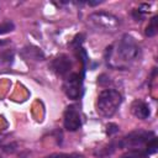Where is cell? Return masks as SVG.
Here are the masks:
<instances>
[{"instance_id": "obj_1", "label": "cell", "mask_w": 158, "mask_h": 158, "mask_svg": "<svg viewBox=\"0 0 158 158\" xmlns=\"http://www.w3.org/2000/svg\"><path fill=\"white\" fill-rule=\"evenodd\" d=\"M115 56L120 64L128 65L137 60L141 56V48L136 38L131 35H123L115 48Z\"/></svg>"}, {"instance_id": "obj_2", "label": "cell", "mask_w": 158, "mask_h": 158, "mask_svg": "<svg viewBox=\"0 0 158 158\" xmlns=\"http://www.w3.org/2000/svg\"><path fill=\"white\" fill-rule=\"evenodd\" d=\"M122 102L121 94L115 89H105L100 91L96 101V110L102 117H111Z\"/></svg>"}, {"instance_id": "obj_3", "label": "cell", "mask_w": 158, "mask_h": 158, "mask_svg": "<svg viewBox=\"0 0 158 158\" xmlns=\"http://www.w3.org/2000/svg\"><path fill=\"white\" fill-rule=\"evenodd\" d=\"M88 25L95 31L111 33L120 27V19L110 12L96 11L88 16Z\"/></svg>"}, {"instance_id": "obj_4", "label": "cell", "mask_w": 158, "mask_h": 158, "mask_svg": "<svg viewBox=\"0 0 158 158\" xmlns=\"http://www.w3.org/2000/svg\"><path fill=\"white\" fill-rule=\"evenodd\" d=\"M63 90L69 99H79L83 91V74L70 73L69 75H67L64 79Z\"/></svg>"}, {"instance_id": "obj_5", "label": "cell", "mask_w": 158, "mask_h": 158, "mask_svg": "<svg viewBox=\"0 0 158 158\" xmlns=\"http://www.w3.org/2000/svg\"><path fill=\"white\" fill-rule=\"evenodd\" d=\"M154 137V133L151 131H135L121 138V141L117 142L118 147L123 148H133L143 144L144 142H148L151 138Z\"/></svg>"}, {"instance_id": "obj_6", "label": "cell", "mask_w": 158, "mask_h": 158, "mask_svg": "<svg viewBox=\"0 0 158 158\" xmlns=\"http://www.w3.org/2000/svg\"><path fill=\"white\" fill-rule=\"evenodd\" d=\"M63 123L67 131H77L80 128L81 117H80V112L77 106L70 105L65 109L64 116H63Z\"/></svg>"}, {"instance_id": "obj_7", "label": "cell", "mask_w": 158, "mask_h": 158, "mask_svg": "<svg viewBox=\"0 0 158 158\" xmlns=\"http://www.w3.org/2000/svg\"><path fill=\"white\" fill-rule=\"evenodd\" d=\"M51 68L52 70L59 75V77H67L70 72V68H72V62L69 59L68 56L65 54H60L58 57H56L52 63H51Z\"/></svg>"}, {"instance_id": "obj_8", "label": "cell", "mask_w": 158, "mask_h": 158, "mask_svg": "<svg viewBox=\"0 0 158 158\" xmlns=\"http://www.w3.org/2000/svg\"><path fill=\"white\" fill-rule=\"evenodd\" d=\"M20 54L22 56L23 59L26 60H35V62H38V60H43L44 59V54L43 52L36 47V46H26L21 49Z\"/></svg>"}, {"instance_id": "obj_9", "label": "cell", "mask_w": 158, "mask_h": 158, "mask_svg": "<svg viewBox=\"0 0 158 158\" xmlns=\"http://www.w3.org/2000/svg\"><path fill=\"white\" fill-rule=\"evenodd\" d=\"M131 112L139 120H146L147 117H149L151 111H149V106L142 101V100H135L131 105Z\"/></svg>"}, {"instance_id": "obj_10", "label": "cell", "mask_w": 158, "mask_h": 158, "mask_svg": "<svg viewBox=\"0 0 158 158\" xmlns=\"http://www.w3.org/2000/svg\"><path fill=\"white\" fill-rule=\"evenodd\" d=\"M157 19H158L157 16H153L151 19V21H149V23H148V26L146 28V36L153 37V36L157 35V32H158V26H157V21L158 20Z\"/></svg>"}, {"instance_id": "obj_11", "label": "cell", "mask_w": 158, "mask_h": 158, "mask_svg": "<svg viewBox=\"0 0 158 158\" xmlns=\"http://www.w3.org/2000/svg\"><path fill=\"white\" fill-rule=\"evenodd\" d=\"M14 54L10 49L7 51H0V65L2 64H10L12 62Z\"/></svg>"}, {"instance_id": "obj_12", "label": "cell", "mask_w": 158, "mask_h": 158, "mask_svg": "<svg viewBox=\"0 0 158 158\" xmlns=\"http://www.w3.org/2000/svg\"><path fill=\"white\" fill-rule=\"evenodd\" d=\"M44 158H84V157L79 153H53L46 156Z\"/></svg>"}, {"instance_id": "obj_13", "label": "cell", "mask_w": 158, "mask_h": 158, "mask_svg": "<svg viewBox=\"0 0 158 158\" xmlns=\"http://www.w3.org/2000/svg\"><path fill=\"white\" fill-rule=\"evenodd\" d=\"M14 28H15V25L12 21H4L0 23V35L9 33V32L14 31Z\"/></svg>"}, {"instance_id": "obj_14", "label": "cell", "mask_w": 158, "mask_h": 158, "mask_svg": "<svg viewBox=\"0 0 158 158\" xmlns=\"http://www.w3.org/2000/svg\"><path fill=\"white\" fill-rule=\"evenodd\" d=\"M147 153L146 152H142L139 149H133V151H130L127 154L122 156V158H143Z\"/></svg>"}, {"instance_id": "obj_15", "label": "cell", "mask_w": 158, "mask_h": 158, "mask_svg": "<svg viewBox=\"0 0 158 158\" xmlns=\"http://www.w3.org/2000/svg\"><path fill=\"white\" fill-rule=\"evenodd\" d=\"M157 151V138L153 137L151 138L148 142H147V149H146V153L147 154H152Z\"/></svg>"}, {"instance_id": "obj_16", "label": "cell", "mask_w": 158, "mask_h": 158, "mask_svg": "<svg viewBox=\"0 0 158 158\" xmlns=\"http://www.w3.org/2000/svg\"><path fill=\"white\" fill-rule=\"evenodd\" d=\"M117 128H118V127H117L116 125H114V123H109V125H107V135H112V133L117 132V131H118Z\"/></svg>"}, {"instance_id": "obj_17", "label": "cell", "mask_w": 158, "mask_h": 158, "mask_svg": "<svg viewBox=\"0 0 158 158\" xmlns=\"http://www.w3.org/2000/svg\"><path fill=\"white\" fill-rule=\"evenodd\" d=\"M0 158H1V157H0Z\"/></svg>"}]
</instances>
